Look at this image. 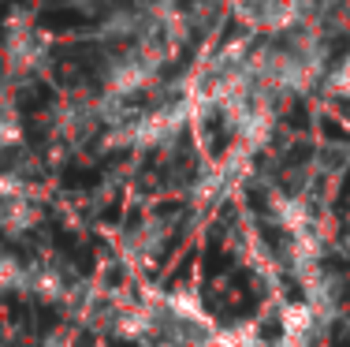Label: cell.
Returning a JSON list of instances; mask_svg holds the SVG:
<instances>
[]
</instances>
